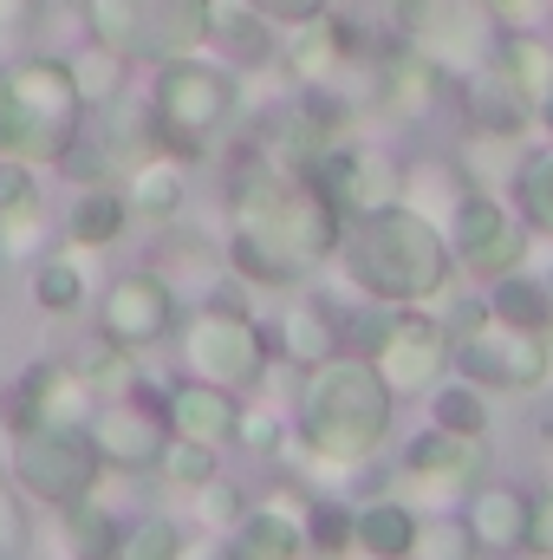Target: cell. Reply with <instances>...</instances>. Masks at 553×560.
<instances>
[{"label":"cell","instance_id":"31","mask_svg":"<svg viewBox=\"0 0 553 560\" xmlns=\"http://www.w3.org/2000/svg\"><path fill=\"white\" fill-rule=\"evenodd\" d=\"M118 560H183V528L169 515H138L118 535Z\"/></svg>","mask_w":553,"mask_h":560},{"label":"cell","instance_id":"41","mask_svg":"<svg viewBox=\"0 0 553 560\" xmlns=\"http://www.w3.org/2000/svg\"><path fill=\"white\" fill-rule=\"evenodd\" d=\"M235 430H242V443H248V450H274L280 418H274V411H242V423H235Z\"/></svg>","mask_w":553,"mask_h":560},{"label":"cell","instance_id":"39","mask_svg":"<svg viewBox=\"0 0 553 560\" xmlns=\"http://www.w3.org/2000/svg\"><path fill=\"white\" fill-rule=\"evenodd\" d=\"M489 313H495V306H489L482 293H456V300L443 306V332L469 339V332H482V326H489Z\"/></svg>","mask_w":553,"mask_h":560},{"label":"cell","instance_id":"8","mask_svg":"<svg viewBox=\"0 0 553 560\" xmlns=\"http://www.w3.org/2000/svg\"><path fill=\"white\" fill-rule=\"evenodd\" d=\"M456 372L482 392H534L548 378V332H521V326H482L469 339L449 346Z\"/></svg>","mask_w":553,"mask_h":560},{"label":"cell","instance_id":"35","mask_svg":"<svg viewBox=\"0 0 553 560\" xmlns=\"http://www.w3.org/2000/svg\"><path fill=\"white\" fill-rule=\"evenodd\" d=\"M26 202H39V176H33V163L0 150V215H7V209H26Z\"/></svg>","mask_w":553,"mask_h":560},{"label":"cell","instance_id":"23","mask_svg":"<svg viewBox=\"0 0 553 560\" xmlns=\"http://www.w3.org/2000/svg\"><path fill=\"white\" fill-rule=\"evenodd\" d=\"M489 306H495V319H502V326H521V332H548V326H553V287H548V280H528L521 268L495 280Z\"/></svg>","mask_w":553,"mask_h":560},{"label":"cell","instance_id":"1","mask_svg":"<svg viewBox=\"0 0 553 560\" xmlns=\"http://www.w3.org/2000/svg\"><path fill=\"white\" fill-rule=\"evenodd\" d=\"M345 268L378 306H423L449 280V242L443 222L423 215L416 202L365 209L345 229Z\"/></svg>","mask_w":553,"mask_h":560},{"label":"cell","instance_id":"45","mask_svg":"<svg viewBox=\"0 0 553 560\" xmlns=\"http://www.w3.org/2000/svg\"><path fill=\"white\" fill-rule=\"evenodd\" d=\"M541 125L553 131V85H548V98H541Z\"/></svg>","mask_w":553,"mask_h":560},{"label":"cell","instance_id":"46","mask_svg":"<svg viewBox=\"0 0 553 560\" xmlns=\"http://www.w3.org/2000/svg\"><path fill=\"white\" fill-rule=\"evenodd\" d=\"M548 463H553V430H548Z\"/></svg>","mask_w":553,"mask_h":560},{"label":"cell","instance_id":"3","mask_svg":"<svg viewBox=\"0 0 553 560\" xmlns=\"http://www.w3.org/2000/svg\"><path fill=\"white\" fill-rule=\"evenodd\" d=\"M85 98L66 59L33 52L0 66V150L26 156V163H66L72 143L85 131Z\"/></svg>","mask_w":553,"mask_h":560},{"label":"cell","instance_id":"7","mask_svg":"<svg viewBox=\"0 0 553 560\" xmlns=\"http://www.w3.org/2000/svg\"><path fill=\"white\" fill-rule=\"evenodd\" d=\"M183 365H189V378H209L222 392H255L261 372H268V346H261L248 313L202 306L189 319V332H183Z\"/></svg>","mask_w":553,"mask_h":560},{"label":"cell","instance_id":"37","mask_svg":"<svg viewBox=\"0 0 553 560\" xmlns=\"http://www.w3.org/2000/svg\"><path fill=\"white\" fill-rule=\"evenodd\" d=\"M469 555H475L469 528H416L411 560H469Z\"/></svg>","mask_w":553,"mask_h":560},{"label":"cell","instance_id":"26","mask_svg":"<svg viewBox=\"0 0 553 560\" xmlns=\"http://www.w3.org/2000/svg\"><path fill=\"white\" fill-rule=\"evenodd\" d=\"M286 352H293L299 365H326V359L339 352L332 313H326V306H313V300H299V306L286 313Z\"/></svg>","mask_w":553,"mask_h":560},{"label":"cell","instance_id":"32","mask_svg":"<svg viewBox=\"0 0 553 560\" xmlns=\"http://www.w3.org/2000/svg\"><path fill=\"white\" fill-rule=\"evenodd\" d=\"M515 189H521V215L553 235V150L528 156V163L515 170Z\"/></svg>","mask_w":553,"mask_h":560},{"label":"cell","instance_id":"24","mask_svg":"<svg viewBox=\"0 0 553 560\" xmlns=\"http://www.w3.org/2000/svg\"><path fill=\"white\" fill-rule=\"evenodd\" d=\"M66 66H72V79H79V98H85L92 112L118 105V92H125V52H118V46L92 39V46H79Z\"/></svg>","mask_w":553,"mask_h":560},{"label":"cell","instance_id":"29","mask_svg":"<svg viewBox=\"0 0 553 560\" xmlns=\"http://www.w3.org/2000/svg\"><path fill=\"white\" fill-rule=\"evenodd\" d=\"M79 300H85V268H79V255H46V261L33 268V306L72 313Z\"/></svg>","mask_w":553,"mask_h":560},{"label":"cell","instance_id":"10","mask_svg":"<svg viewBox=\"0 0 553 560\" xmlns=\"http://www.w3.org/2000/svg\"><path fill=\"white\" fill-rule=\"evenodd\" d=\"M391 26L436 66H469L489 46V26L469 0H391Z\"/></svg>","mask_w":553,"mask_h":560},{"label":"cell","instance_id":"9","mask_svg":"<svg viewBox=\"0 0 553 560\" xmlns=\"http://www.w3.org/2000/svg\"><path fill=\"white\" fill-rule=\"evenodd\" d=\"M449 248L462 255V268H475L482 280H502L521 268L528 255V229L495 202V196H462L449 209Z\"/></svg>","mask_w":553,"mask_h":560},{"label":"cell","instance_id":"40","mask_svg":"<svg viewBox=\"0 0 553 560\" xmlns=\"http://www.w3.org/2000/svg\"><path fill=\"white\" fill-rule=\"evenodd\" d=\"M20 548H26V502H20V489L0 482V560Z\"/></svg>","mask_w":553,"mask_h":560},{"label":"cell","instance_id":"13","mask_svg":"<svg viewBox=\"0 0 553 560\" xmlns=\"http://www.w3.org/2000/svg\"><path fill=\"white\" fill-rule=\"evenodd\" d=\"M98 326L118 339V346H156L169 326H176V293L163 287V275H125L111 280L105 306H98Z\"/></svg>","mask_w":553,"mask_h":560},{"label":"cell","instance_id":"38","mask_svg":"<svg viewBox=\"0 0 553 560\" xmlns=\"http://www.w3.org/2000/svg\"><path fill=\"white\" fill-rule=\"evenodd\" d=\"M242 7H248V13H261L268 26H286V33L326 13V0H242Z\"/></svg>","mask_w":553,"mask_h":560},{"label":"cell","instance_id":"2","mask_svg":"<svg viewBox=\"0 0 553 560\" xmlns=\"http://www.w3.org/2000/svg\"><path fill=\"white\" fill-rule=\"evenodd\" d=\"M391 385L372 359H326L306 365L299 385V436L326 456V463H365L385 436H391Z\"/></svg>","mask_w":553,"mask_h":560},{"label":"cell","instance_id":"19","mask_svg":"<svg viewBox=\"0 0 553 560\" xmlns=\"http://www.w3.org/2000/svg\"><path fill=\"white\" fill-rule=\"evenodd\" d=\"M125 222H131V196H125V183H85V189L72 196V222H66V235H72L79 248H105V242L125 235Z\"/></svg>","mask_w":553,"mask_h":560},{"label":"cell","instance_id":"4","mask_svg":"<svg viewBox=\"0 0 553 560\" xmlns=\"http://www.w3.org/2000/svg\"><path fill=\"white\" fill-rule=\"evenodd\" d=\"M242 105V85L228 66H209L196 52L183 59H163V79H156V98H150V118H156V138H169L176 150H202L228 131Z\"/></svg>","mask_w":553,"mask_h":560},{"label":"cell","instance_id":"5","mask_svg":"<svg viewBox=\"0 0 553 560\" xmlns=\"http://www.w3.org/2000/svg\"><path fill=\"white\" fill-rule=\"evenodd\" d=\"M92 33L125 59H183L215 39V0H92Z\"/></svg>","mask_w":553,"mask_h":560},{"label":"cell","instance_id":"25","mask_svg":"<svg viewBox=\"0 0 553 560\" xmlns=\"http://www.w3.org/2000/svg\"><path fill=\"white\" fill-rule=\"evenodd\" d=\"M125 196H131V209H138V215L169 222V215L183 209V176H176L169 163H150V156H143L138 170L125 176Z\"/></svg>","mask_w":553,"mask_h":560},{"label":"cell","instance_id":"42","mask_svg":"<svg viewBox=\"0 0 553 560\" xmlns=\"http://www.w3.org/2000/svg\"><path fill=\"white\" fill-rule=\"evenodd\" d=\"M528 548H541L553 560V495L548 502H534V522H528Z\"/></svg>","mask_w":553,"mask_h":560},{"label":"cell","instance_id":"11","mask_svg":"<svg viewBox=\"0 0 553 560\" xmlns=\"http://www.w3.org/2000/svg\"><path fill=\"white\" fill-rule=\"evenodd\" d=\"M372 365L385 372L391 392H430L449 365V332L443 319H416V313H391V326L372 339Z\"/></svg>","mask_w":553,"mask_h":560},{"label":"cell","instance_id":"36","mask_svg":"<svg viewBox=\"0 0 553 560\" xmlns=\"http://www.w3.org/2000/svg\"><path fill=\"white\" fill-rule=\"evenodd\" d=\"M33 242H39V202L7 209V215H0V255L20 261V255H33Z\"/></svg>","mask_w":553,"mask_h":560},{"label":"cell","instance_id":"18","mask_svg":"<svg viewBox=\"0 0 553 560\" xmlns=\"http://www.w3.org/2000/svg\"><path fill=\"white\" fill-rule=\"evenodd\" d=\"M235 423H242L235 392H222V385H209V378H196V385H176V392H169V430H176V436L222 443V436H235Z\"/></svg>","mask_w":553,"mask_h":560},{"label":"cell","instance_id":"12","mask_svg":"<svg viewBox=\"0 0 553 560\" xmlns=\"http://www.w3.org/2000/svg\"><path fill=\"white\" fill-rule=\"evenodd\" d=\"M7 411H13V430H20V423L85 430L98 405H92V378H85L79 365L46 359V365H26V372H20V385H13V398H7Z\"/></svg>","mask_w":553,"mask_h":560},{"label":"cell","instance_id":"43","mask_svg":"<svg viewBox=\"0 0 553 560\" xmlns=\"http://www.w3.org/2000/svg\"><path fill=\"white\" fill-rule=\"evenodd\" d=\"M13 20H26V0H0V26H13Z\"/></svg>","mask_w":553,"mask_h":560},{"label":"cell","instance_id":"20","mask_svg":"<svg viewBox=\"0 0 553 560\" xmlns=\"http://www.w3.org/2000/svg\"><path fill=\"white\" fill-rule=\"evenodd\" d=\"M228 548H235V560H299L306 555V522H293L286 509H255L235 522Z\"/></svg>","mask_w":553,"mask_h":560},{"label":"cell","instance_id":"14","mask_svg":"<svg viewBox=\"0 0 553 560\" xmlns=\"http://www.w3.org/2000/svg\"><path fill=\"white\" fill-rule=\"evenodd\" d=\"M469 118H475V131H495V138H515V131H528L534 118H541V98L489 52L475 72H469Z\"/></svg>","mask_w":553,"mask_h":560},{"label":"cell","instance_id":"27","mask_svg":"<svg viewBox=\"0 0 553 560\" xmlns=\"http://www.w3.org/2000/svg\"><path fill=\"white\" fill-rule=\"evenodd\" d=\"M156 469L169 476V489H209L222 463H215V443H202V436H176V430H169Z\"/></svg>","mask_w":553,"mask_h":560},{"label":"cell","instance_id":"17","mask_svg":"<svg viewBox=\"0 0 553 560\" xmlns=\"http://www.w3.org/2000/svg\"><path fill=\"white\" fill-rule=\"evenodd\" d=\"M528 522H534V502L521 489H475L462 528L482 555H515V548H528Z\"/></svg>","mask_w":553,"mask_h":560},{"label":"cell","instance_id":"6","mask_svg":"<svg viewBox=\"0 0 553 560\" xmlns=\"http://www.w3.org/2000/svg\"><path fill=\"white\" fill-rule=\"evenodd\" d=\"M98 469H105V456H98L92 430H52V423H20L13 430V482H20V495H33L46 509H66L79 495H92Z\"/></svg>","mask_w":553,"mask_h":560},{"label":"cell","instance_id":"22","mask_svg":"<svg viewBox=\"0 0 553 560\" xmlns=\"http://www.w3.org/2000/svg\"><path fill=\"white\" fill-rule=\"evenodd\" d=\"M59 535H66V560H118V535H125V528L111 522L105 502L79 495V502L59 509Z\"/></svg>","mask_w":553,"mask_h":560},{"label":"cell","instance_id":"16","mask_svg":"<svg viewBox=\"0 0 553 560\" xmlns=\"http://www.w3.org/2000/svg\"><path fill=\"white\" fill-rule=\"evenodd\" d=\"M92 443H98V456L105 463H118V469H150L156 456H163V423L150 418V411H138L131 398H118V405H105V411H92Z\"/></svg>","mask_w":553,"mask_h":560},{"label":"cell","instance_id":"28","mask_svg":"<svg viewBox=\"0 0 553 560\" xmlns=\"http://www.w3.org/2000/svg\"><path fill=\"white\" fill-rule=\"evenodd\" d=\"M489 52H495V59L534 92V98H548V85H553V46L548 39H534V33H508V39H495Z\"/></svg>","mask_w":553,"mask_h":560},{"label":"cell","instance_id":"30","mask_svg":"<svg viewBox=\"0 0 553 560\" xmlns=\"http://www.w3.org/2000/svg\"><path fill=\"white\" fill-rule=\"evenodd\" d=\"M72 365L92 378V392H125V385H131V346H118L111 332H92Z\"/></svg>","mask_w":553,"mask_h":560},{"label":"cell","instance_id":"21","mask_svg":"<svg viewBox=\"0 0 553 560\" xmlns=\"http://www.w3.org/2000/svg\"><path fill=\"white\" fill-rule=\"evenodd\" d=\"M416 528H423V522H416L398 495H385V502H372V509L352 515V541H358L365 555H378V560H411Z\"/></svg>","mask_w":553,"mask_h":560},{"label":"cell","instance_id":"34","mask_svg":"<svg viewBox=\"0 0 553 560\" xmlns=\"http://www.w3.org/2000/svg\"><path fill=\"white\" fill-rule=\"evenodd\" d=\"M306 541H313V548H326V555H339V548L352 541V515H345L339 502H326V495H319V502H313V515H306Z\"/></svg>","mask_w":553,"mask_h":560},{"label":"cell","instance_id":"33","mask_svg":"<svg viewBox=\"0 0 553 560\" xmlns=\"http://www.w3.org/2000/svg\"><path fill=\"white\" fill-rule=\"evenodd\" d=\"M436 423L482 436V430H489V398H482V385H443V392H436Z\"/></svg>","mask_w":553,"mask_h":560},{"label":"cell","instance_id":"44","mask_svg":"<svg viewBox=\"0 0 553 560\" xmlns=\"http://www.w3.org/2000/svg\"><path fill=\"white\" fill-rule=\"evenodd\" d=\"M196 560H235V548H228V541H215V548H196Z\"/></svg>","mask_w":553,"mask_h":560},{"label":"cell","instance_id":"15","mask_svg":"<svg viewBox=\"0 0 553 560\" xmlns=\"http://www.w3.org/2000/svg\"><path fill=\"white\" fill-rule=\"evenodd\" d=\"M404 469H411L416 482H430L436 495H449V489H469L482 469H489V443L482 436H469V430H430V436H416L411 456H404Z\"/></svg>","mask_w":553,"mask_h":560},{"label":"cell","instance_id":"47","mask_svg":"<svg viewBox=\"0 0 553 560\" xmlns=\"http://www.w3.org/2000/svg\"><path fill=\"white\" fill-rule=\"evenodd\" d=\"M548 287H553V275H548Z\"/></svg>","mask_w":553,"mask_h":560}]
</instances>
